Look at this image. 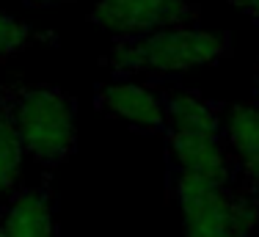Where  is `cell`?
<instances>
[{"instance_id":"277c9868","label":"cell","mask_w":259,"mask_h":237,"mask_svg":"<svg viewBox=\"0 0 259 237\" xmlns=\"http://www.w3.org/2000/svg\"><path fill=\"white\" fill-rule=\"evenodd\" d=\"M199 20L193 0H97L91 22L116 36H141L165 28H188Z\"/></svg>"},{"instance_id":"3957f363","label":"cell","mask_w":259,"mask_h":237,"mask_svg":"<svg viewBox=\"0 0 259 237\" xmlns=\"http://www.w3.org/2000/svg\"><path fill=\"white\" fill-rule=\"evenodd\" d=\"M171 190L182 207L185 237H248L259 226V196L243 185L171 171Z\"/></svg>"},{"instance_id":"8fae6325","label":"cell","mask_w":259,"mask_h":237,"mask_svg":"<svg viewBox=\"0 0 259 237\" xmlns=\"http://www.w3.org/2000/svg\"><path fill=\"white\" fill-rule=\"evenodd\" d=\"M30 42H33V30L17 17L0 11V58H9V55L25 50Z\"/></svg>"},{"instance_id":"ba28073f","label":"cell","mask_w":259,"mask_h":237,"mask_svg":"<svg viewBox=\"0 0 259 237\" xmlns=\"http://www.w3.org/2000/svg\"><path fill=\"white\" fill-rule=\"evenodd\" d=\"M224 141L237 163L243 188L259 196V108L254 102L229 108L224 116Z\"/></svg>"},{"instance_id":"52a82bcc","label":"cell","mask_w":259,"mask_h":237,"mask_svg":"<svg viewBox=\"0 0 259 237\" xmlns=\"http://www.w3.org/2000/svg\"><path fill=\"white\" fill-rule=\"evenodd\" d=\"M0 223L6 237H58L53 190L47 188V182L11 193V202Z\"/></svg>"},{"instance_id":"7a4b0ae2","label":"cell","mask_w":259,"mask_h":237,"mask_svg":"<svg viewBox=\"0 0 259 237\" xmlns=\"http://www.w3.org/2000/svg\"><path fill=\"white\" fill-rule=\"evenodd\" d=\"M229 53V36L209 33L196 25L165 28L141 36H116L105 64L116 74H182L221 61Z\"/></svg>"},{"instance_id":"30bf717a","label":"cell","mask_w":259,"mask_h":237,"mask_svg":"<svg viewBox=\"0 0 259 237\" xmlns=\"http://www.w3.org/2000/svg\"><path fill=\"white\" fill-rule=\"evenodd\" d=\"M22 160H25V149L20 135L14 133L9 118L0 113V196L14 193L22 174Z\"/></svg>"},{"instance_id":"9a60e30c","label":"cell","mask_w":259,"mask_h":237,"mask_svg":"<svg viewBox=\"0 0 259 237\" xmlns=\"http://www.w3.org/2000/svg\"><path fill=\"white\" fill-rule=\"evenodd\" d=\"M0 237H6V232H3V223H0Z\"/></svg>"},{"instance_id":"4fadbf2b","label":"cell","mask_w":259,"mask_h":237,"mask_svg":"<svg viewBox=\"0 0 259 237\" xmlns=\"http://www.w3.org/2000/svg\"><path fill=\"white\" fill-rule=\"evenodd\" d=\"M25 3H33V6H55V3H66V0H25Z\"/></svg>"},{"instance_id":"8992f818","label":"cell","mask_w":259,"mask_h":237,"mask_svg":"<svg viewBox=\"0 0 259 237\" xmlns=\"http://www.w3.org/2000/svg\"><path fill=\"white\" fill-rule=\"evenodd\" d=\"M97 108L146 133L165 130V110L160 91L133 80H105L94 89Z\"/></svg>"},{"instance_id":"5b68a950","label":"cell","mask_w":259,"mask_h":237,"mask_svg":"<svg viewBox=\"0 0 259 237\" xmlns=\"http://www.w3.org/2000/svg\"><path fill=\"white\" fill-rule=\"evenodd\" d=\"M168 157L174 171L201 177L215 185H234L237 163H234L224 133H171L165 130Z\"/></svg>"},{"instance_id":"6da1fadb","label":"cell","mask_w":259,"mask_h":237,"mask_svg":"<svg viewBox=\"0 0 259 237\" xmlns=\"http://www.w3.org/2000/svg\"><path fill=\"white\" fill-rule=\"evenodd\" d=\"M0 113L20 135L25 154L45 166H58L75 152V102L47 83H3Z\"/></svg>"},{"instance_id":"5bb4252c","label":"cell","mask_w":259,"mask_h":237,"mask_svg":"<svg viewBox=\"0 0 259 237\" xmlns=\"http://www.w3.org/2000/svg\"><path fill=\"white\" fill-rule=\"evenodd\" d=\"M254 105L259 108V72H256V86H254Z\"/></svg>"},{"instance_id":"9c48e42d","label":"cell","mask_w":259,"mask_h":237,"mask_svg":"<svg viewBox=\"0 0 259 237\" xmlns=\"http://www.w3.org/2000/svg\"><path fill=\"white\" fill-rule=\"evenodd\" d=\"M165 110V130L171 133H224L221 105L199 91L168 89L160 91Z\"/></svg>"},{"instance_id":"7c38bea8","label":"cell","mask_w":259,"mask_h":237,"mask_svg":"<svg viewBox=\"0 0 259 237\" xmlns=\"http://www.w3.org/2000/svg\"><path fill=\"white\" fill-rule=\"evenodd\" d=\"M232 6H237L243 14H248L251 20H254L259 25V0H229Z\"/></svg>"}]
</instances>
